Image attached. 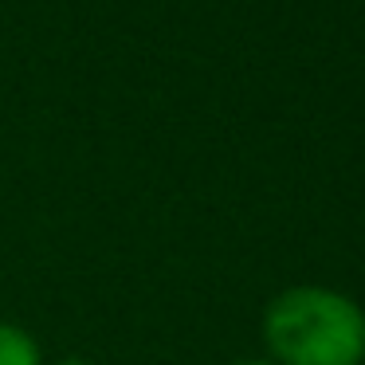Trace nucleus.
<instances>
[{"instance_id": "nucleus-3", "label": "nucleus", "mask_w": 365, "mask_h": 365, "mask_svg": "<svg viewBox=\"0 0 365 365\" xmlns=\"http://www.w3.org/2000/svg\"><path fill=\"white\" fill-rule=\"evenodd\" d=\"M51 365H95V361H87V357H59V361H51Z\"/></svg>"}, {"instance_id": "nucleus-4", "label": "nucleus", "mask_w": 365, "mask_h": 365, "mask_svg": "<svg viewBox=\"0 0 365 365\" xmlns=\"http://www.w3.org/2000/svg\"><path fill=\"white\" fill-rule=\"evenodd\" d=\"M232 365H275L271 357H244V361H232Z\"/></svg>"}, {"instance_id": "nucleus-1", "label": "nucleus", "mask_w": 365, "mask_h": 365, "mask_svg": "<svg viewBox=\"0 0 365 365\" xmlns=\"http://www.w3.org/2000/svg\"><path fill=\"white\" fill-rule=\"evenodd\" d=\"M263 346L275 365H361L365 310L334 287H287L263 310Z\"/></svg>"}, {"instance_id": "nucleus-2", "label": "nucleus", "mask_w": 365, "mask_h": 365, "mask_svg": "<svg viewBox=\"0 0 365 365\" xmlns=\"http://www.w3.org/2000/svg\"><path fill=\"white\" fill-rule=\"evenodd\" d=\"M0 365H43V349L24 326L0 322Z\"/></svg>"}]
</instances>
